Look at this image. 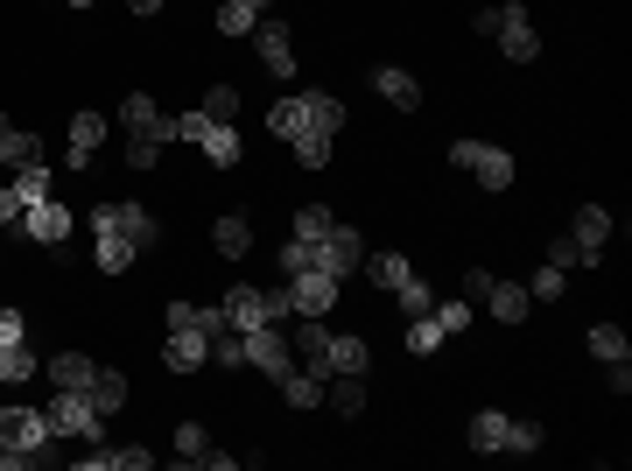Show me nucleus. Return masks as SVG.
<instances>
[{
    "label": "nucleus",
    "mask_w": 632,
    "mask_h": 471,
    "mask_svg": "<svg viewBox=\"0 0 632 471\" xmlns=\"http://www.w3.org/2000/svg\"><path fill=\"white\" fill-rule=\"evenodd\" d=\"M563 268H548V260H541V275H534V282H527V303H563Z\"/></svg>",
    "instance_id": "nucleus-39"
},
{
    "label": "nucleus",
    "mask_w": 632,
    "mask_h": 471,
    "mask_svg": "<svg viewBox=\"0 0 632 471\" xmlns=\"http://www.w3.org/2000/svg\"><path fill=\"white\" fill-rule=\"evenodd\" d=\"M541 444H548V430H541V422H514V430H506V458H534Z\"/></svg>",
    "instance_id": "nucleus-33"
},
{
    "label": "nucleus",
    "mask_w": 632,
    "mask_h": 471,
    "mask_svg": "<svg viewBox=\"0 0 632 471\" xmlns=\"http://www.w3.org/2000/svg\"><path fill=\"white\" fill-rule=\"evenodd\" d=\"M289 317V296L281 289H225V323L253 331V323H281Z\"/></svg>",
    "instance_id": "nucleus-8"
},
{
    "label": "nucleus",
    "mask_w": 632,
    "mask_h": 471,
    "mask_svg": "<svg viewBox=\"0 0 632 471\" xmlns=\"http://www.w3.org/2000/svg\"><path fill=\"white\" fill-rule=\"evenodd\" d=\"M591 352H597V359H632V338L619 331V323H597V331H591Z\"/></svg>",
    "instance_id": "nucleus-34"
},
{
    "label": "nucleus",
    "mask_w": 632,
    "mask_h": 471,
    "mask_svg": "<svg viewBox=\"0 0 632 471\" xmlns=\"http://www.w3.org/2000/svg\"><path fill=\"white\" fill-rule=\"evenodd\" d=\"M429 317L443 323V338H450V331H464V323H471V303H464V296H450V303H435Z\"/></svg>",
    "instance_id": "nucleus-44"
},
{
    "label": "nucleus",
    "mask_w": 632,
    "mask_h": 471,
    "mask_svg": "<svg viewBox=\"0 0 632 471\" xmlns=\"http://www.w3.org/2000/svg\"><path fill=\"white\" fill-rule=\"evenodd\" d=\"M85 394H92V408H99V416H119V408H127V373H119V366H99Z\"/></svg>",
    "instance_id": "nucleus-24"
},
{
    "label": "nucleus",
    "mask_w": 632,
    "mask_h": 471,
    "mask_svg": "<svg viewBox=\"0 0 632 471\" xmlns=\"http://www.w3.org/2000/svg\"><path fill=\"white\" fill-rule=\"evenodd\" d=\"M394 303H401L408 317H429V310H435V296H429V282H421V275H408V282L394 289Z\"/></svg>",
    "instance_id": "nucleus-37"
},
{
    "label": "nucleus",
    "mask_w": 632,
    "mask_h": 471,
    "mask_svg": "<svg viewBox=\"0 0 632 471\" xmlns=\"http://www.w3.org/2000/svg\"><path fill=\"white\" fill-rule=\"evenodd\" d=\"M92 260H99L105 275H119V268H127V260H134V246L119 240V232H99V254H92Z\"/></svg>",
    "instance_id": "nucleus-40"
},
{
    "label": "nucleus",
    "mask_w": 632,
    "mask_h": 471,
    "mask_svg": "<svg viewBox=\"0 0 632 471\" xmlns=\"http://www.w3.org/2000/svg\"><path fill=\"white\" fill-rule=\"evenodd\" d=\"M569 240L583 246V268H597V260H605V240H611V212H605V204H577Z\"/></svg>",
    "instance_id": "nucleus-15"
},
{
    "label": "nucleus",
    "mask_w": 632,
    "mask_h": 471,
    "mask_svg": "<svg viewBox=\"0 0 632 471\" xmlns=\"http://www.w3.org/2000/svg\"><path fill=\"white\" fill-rule=\"evenodd\" d=\"M366 366H372L366 338H344V331H330V373H366Z\"/></svg>",
    "instance_id": "nucleus-27"
},
{
    "label": "nucleus",
    "mask_w": 632,
    "mask_h": 471,
    "mask_svg": "<svg viewBox=\"0 0 632 471\" xmlns=\"http://www.w3.org/2000/svg\"><path fill=\"white\" fill-rule=\"evenodd\" d=\"M22 218V198H14V183H0V226H14Z\"/></svg>",
    "instance_id": "nucleus-49"
},
{
    "label": "nucleus",
    "mask_w": 632,
    "mask_h": 471,
    "mask_svg": "<svg viewBox=\"0 0 632 471\" xmlns=\"http://www.w3.org/2000/svg\"><path fill=\"white\" fill-rule=\"evenodd\" d=\"M92 373H99V359H92V352H56V359H50V387H92Z\"/></svg>",
    "instance_id": "nucleus-21"
},
{
    "label": "nucleus",
    "mask_w": 632,
    "mask_h": 471,
    "mask_svg": "<svg viewBox=\"0 0 632 471\" xmlns=\"http://www.w3.org/2000/svg\"><path fill=\"white\" fill-rule=\"evenodd\" d=\"M204 450H211L204 422H184V430H176V464H204Z\"/></svg>",
    "instance_id": "nucleus-35"
},
{
    "label": "nucleus",
    "mask_w": 632,
    "mask_h": 471,
    "mask_svg": "<svg viewBox=\"0 0 632 471\" xmlns=\"http://www.w3.org/2000/svg\"><path fill=\"white\" fill-rule=\"evenodd\" d=\"M169 141H190V149H204L211 162H239V149H247V141H239V127L232 120H211V113H184V120H169Z\"/></svg>",
    "instance_id": "nucleus-3"
},
{
    "label": "nucleus",
    "mask_w": 632,
    "mask_h": 471,
    "mask_svg": "<svg viewBox=\"0 0 632 471\" xmlns=\"http://www.w3.org/2000/svg\"><path fill=\"white\" fill-rule=\"evenodd\" d=\"M281 296H289V317H330V303H338V275H289L281 282Z\"/></svg>",
    "instance_id": "nucleus-11"
},
{
    "label": "nucleus",
    "mask_w": 632,
    "mask_h": 471,
    "mask_svg": "<svg viewBox=\"0 0 632 471\" xmlns=\"http://www.w3.org/2000/svg\"><path fill=\"white\" fill-rule=\"evenodd\" d=\"M211 246H218L225 260H239V254H247V246H253V226H247V218H239V212H225L218 226H211Z\"/></svg>",
    "instance_id": "nucleus-26"
},
{
    "label": "nucleus",
    "mask_w": 632,
    "mask_h": 471,
    "mask_svg": "<svg viewBox=\"0 0 632 471\" xmlns=\"http://www.w3.org/2000/svg\"><path fill=\"white\" fill-rule=\"evenodd\" d=\"M50 416V436H78V444H105V416L92 408V394L78 387H56V402L42 408Z\"/></svg>",
    "instance_id": "nucleus-4"
},
{
    "label": "nucleus",
    "mask_w": 632,
    "mask_h": 471,
    "mask_svg": "<svg viewBox=\"0 0 632 471\" xmlns=\"http://www.w3.org/2000/svg\"><path fill=\"white\" fill-rule=\"evenodd\" d=\"M275 387H281V402H289V408H316V402H324V380L303 373V366H295L289 380H275Z\"/></svg>",
    "instance_id": "nucleus-31"
},
{
    "label": "nucleus",
    "mask_w": 632,
    "mask_h": 471,
    "mask_svg": "<svg viewBox=\"0 0 632 471\" xmlns=\"http://www.w3.org/2000/svg\"><path fill=\"white\" fill-rule=\"evenodd\" d=\"M28 162H42V135H22V127H8V113H0V169H28Z\"/></svg>",
    "instance_id": "nucleus-20"
},
{
    "label": "nucleus",
    "mask_w": 632,
    "mask_h": 471,
    "mask_svg": "<svg viewBox=\"0 0 632 471\" xmlns=\"http://www.w3.org/2000/svg\"><path fill=\"white\" fill-rule=\"evenodd\" d=\"M267 127H275V141H303V135H324V141H338V127H344V106H338L330 92H289V99H275Z\"/></svg>",
    "instance_id": "nucleus-1"
},
{
    "label": "nucleus",
    "mask_w": 632,
    "mask_h": 471,
    "mask_svg": "<svg viewBox=\"0 0 632 471\" xmlns=\"http://www.w3.org/2000/svg\"><path fill=\"white\" fill-rule=\"evenodd\" d=\"M372 92H380L394 113H415L421 106V78H415V71H401V64H380V71H372Z\"/></svg>",
    "instance_id": "nucleus-18"
},
{
    "label": "nucleus",
    "mask_w": 632,
    "mask_h": 471,
    "mask_svg": "<svg viewBox=\"0 0 632 471\" xmlns=\"http://www.w3.org/2000/svg\"><path fill=\"white\" fill-rule=\"evenodd\" d=\"M105 149V113H71V149L64 169H92V155Z\"/></svg>",
    "instance_id": "nucleus-17"
},
{
    "label": "nucleus",
    "mask_w": 632,
    "mask_h": 471,
    "mask_svg": "<svg viewBox=\"0 0 632 471\" xmlns=\"http://www.w3.org/2000/svg\"><path fill=\"white\" fill-rule=\"evenodd\" d=\"M56 436H50V416L42 408H0V450H36V464L56 458Z\"/></svg>",
    "instance_id": "nucleus-5"
},
{
    "label": "nucleus",
    "mask_w": 632,
    "mask_h": 471,
    "mask_svg": "<svg viewBox=\"0 0 632 471\" xmlns=\"http://www.w3.org/2000/svg\"><path fill=\"white\" fill-rule=\"evenodd\" d=\"M435 345H443V323H435V317H408V352H415V359H429Z\"/></svg>",
    "instance_id": "nucleus-36"
},
{
    "label": "nucleus",
    "mask_w": 632,
    "mask_h": 471,
    "mask_svg": "<svg viewBox=\"0 0 632 471\" xmlns=\"http://www.w3.org/2000/svg\"><path fill=\"white\" fill-rule=\"evenodd\" d=\"M92 226L99 232H119V240H127L134 246V254H148V246H155L162 240V226H155V218H148V204H99V212H92Z\"/></svg>",
    "instance_id": "nucleus-6"
},
{
    "label": "nucleus",
    "mask_w": 632,
    "mask_h": 471,
    "mask_svg": "<svg viewBox=\"0 0 632 471\" xmlns=\"http://www.w3.org/2000/svg\"><path fill=\"white\" fill-rule=\"evenodd\" d=\"M14 198H22V204L50 198V169H42V162H28V169H14Z\"/></svg>",
    "instance_id": "nucleus-38"
},
{
    "label": "nucleus",
    "mask_w": 632,
    "mask_h": 471,
    "mask_svg": "<svg viewBox=\"0 0 632 471\" xmlns=\"http://www.w3.org/2000/svg\"><path fill=\"white\" fill-rule=\"evenodd\" d=\"M358 268H366V275H372V282H380V289H401V282H408V275H415V260H408V254H366V260H358Z\"/></svg>",
    "instance_id": "nucleus-29"
},
{
    "label": "nucleus",
    "mask_w": 632,
    "mask_h": 471,
    "mask_svg": "<svg viewBox=\"0 0 632 471\" xmlns=\"http://www.w3.org/2000/svg\"><path fill=\"white\" fill-rule=\"evenodd\" d=\"M506 430H514V416H500V408H478V416H471V450L500 458V450H506Z\"/></svg>",
    "instance_id": "nucleus-23"
},
{
    "label": "nucleus",
    "mask_w": 632,
    "mask_h": 471,
    "mask_svg": "<svg viewBox=\"0 0 632 471\" xmlns=\"http://www.w3.org/2000/svg\"><path fill=\"white\" fill-rule=\"evenodd\" d=\"M119 127H127V141H155V149H169V113H162L148 92L119 99Z\"/></svg>",
    "instance_id": "nucleus-12"
},
{
    "label": "nucleus",
    "mask_w": 632,
    "mask_h": 471,
    "mask_svg": "<svg viewBox=\"0 0 632 471\" xmlns=\"http://www.w3.org/2000/svg\"><path fill=\"white\" fill-rule=\"evenodd\" d=\"M450 162H457V169H471L485 190H506V183H514V155L492 149V141H471V135L450 141Z\"/></svg>",
    "instance_id": "nucleus-7"
},
{
    "label": "nucleus",
    "mask_w": 632,
    "mask_h": 471,
    "mask_svg": "<svg viewBox=\"0 0 632 471\" xmlns=\"http://www.w3.org/2000/svg\"><path fill=\"white\" fill-rule=\"evenodd\" d=\"M478 310H492L500 323H527V310H534V303H527V289H520V282H492Z\"/></svg>",
    "instance_id": "nucleus-22"
},
{
    "label": "nucleus",
    "mask_w": 632,
    "mask_h": 471,
    "mask_svg": "<svg viewBox=\"0 0 632 471\" xmlns=\"http://www.w3.org/2000/svg\"><path fill=\"white\" fill-rule=\"evenodd\" d=\"M289 149H295V162H303V169H324V162H330V141H324V135H303V141H289Z\"/></svg>",
    "instance_id": "nucleus-45"
},
{
    "label": "nucleus",
    "mask_w": 632,
    "mask_h": 471,
    "mask_svg": "<svg viewBox=\"0 0 632 471\" xmlns=\"http://www.w3.org/2000/svg\"><path fill=\"white\" fill-rule=\"evenodd\" d=\"M253 50H261V64L275 71V78H289V71H295V36H289V22H275V14L253 22Z\"/></svg>",
    "instance_id": "nucleus-14"
},
{
    "label": "nucleus",
    "mask_w": 632,
    "mask_h": 471,
    "mask_svg": "<svg viewBox=\"0 0 632 471\" xmlns=\"http://www.w3.org/2000/svg\"><path fill=\"white\" fill-rule=\"evenodd\" d=\"M247 366H261L267 380H289L295 373V345L281 338V323H253V331H247Z\"/></svg>",
    "instance_id": "nucleus-9"
},
{
    "label": "nucleus",
    "mask_w": 632,
    "mask_h": 471,
    "mask_svg": "<svg viewBox=\"0 0 632 471\" xmlns=\"http://www.w3.org/2000/svg\"><path fill=\"white\" fill-rule=\"evenodd\" d=\"M289 345H295V366H303V373L330 380V331H324V317H303L289 331Z\"/></svg>",
    "instance_id": "nucleus-16"
},
{
    "label": "nucleus",
    "mask_w": 632,
    "mask_h": 471,
    "mask_svg": "<svg viewBox=\"0 0 632 471\" xmlns=\"http://www.w3.org/2000/svg\"><path fill=\"white\" fill-rule=\"evenodd\" d=\"M162 359H169V373H198V366L211 359V338L198 331V323H184V331H169V352H162Z\"/></svg>",
    "instance_id": "nucleus-19"
},
{
    "label": "nucleus",
    "mask_w": 632,
    "mask_h": 471,
    "mask_svg": "<svg viewBox=\"0 0 632 471\" xmlns=\"http://www.w3.org/2000/svg\"><path fill=\"white\" fill-rule=\"evenodd\" d=\"M548 268H563V275H569V268H583V246L569 240V232H555V240H548Z\"/></svg>",
    "instance_id": "nucleus-43"
},
{
    "label": "nucleus",
    "mask_w": 632,
    "mask_h": 471,
    "mask_svg": "<svg viewBox=\"0 0 632 471\" xmlns=\"http://www.w3.org/2000/svg\"><path fill=\"white\" fill-rule=\"evenodd\" d=\"M127 8H134V14H162V0H127Z\"/></svg>",
    "instance_id": "nucleus-50"
},
{
    "label": "nucleus",
    "mask_w": 632,
    "mask_h": 471,
    "mask_svg": "<svg viewBox=\"0 0 632 471\" xmlns=\"http://www.w3.org/2000/svg\"><path fill=\"white\" fill-rule=\"evenodd\" d=\"M605 387L611 394H632V359H605Z\"/></svg>",
    "instance_id": "nucleus-48"
},
{
    "label": "nucleus",
    "mask_w": 632,
    "mask_h": 471,
    "mask_svg": "<svg viewBox=\"0 0 632 471\" xmlns=\"http://www.w3.org/2000/svg\"><path fill=\"white\" fill-rule=\"evenodd\" d=\"M198 113H211V120H232V113H239V92H232V85H211Z\"/></svg>",
    "instance_id": "nucleus-42"
},
{
    "label": "nucleus",
    "mask_w": 632,
    "mask_h": 471,
    "mask_svg": "<svg viewBox=\"0 0 632 471\" xmlns=\"http://www.w3.org/2000/svg\"><path fill=\"white\" fill-rule=\"evenodd\" d=\"M358 260H366V240H358V226H330L324 240H316V275H352Z\"/></svg>",
    "instance_id": "nucleus-13"
},
{
    "label": "nucleus",
    "mask_w": 632,
    "mask_h": 471,
    "mask_svg": "<svg viewBox=\"0 0 632 471\" xmlns=\"http://www.w3.org/2000/svg\"><path fill=\"white\" fill-rule=\"evenodd\" d=\"M8 232H22V240H36V246H64L71 212H64L56 198H36V204H22V218H14Z\"/></svg>",
    "instance_id": "nucleus-10"
},
{
    "label": "nucleus",
    "mask_w": 632,
    "mask_h": 471,
    "mask_svg": "<svg viewBox=\"0 0 632 471\" xmlns=\"http://www.w3.org/2000/svg\"><path fill=\"white\" fill-rule=\"evenodd\" d=\"M330 226H338V218H330L324 204H303V212H295V240H324Z\"/></svg>",
    "instance_id": "nucleus-41"
},
{
    "label": "nucleus",
    "mask_w": 632,
    "mask_h": 471,
    "mask_svg": "<svg viewBox=\"0 0 632 471\" xmlns=\"http://www.w3.org/2000/svg\"><path fill=\"white\" fill-rule=\"evenodd\" d=\"M261 14H267V0H225V8H218V36H253Z\"/></svg>",
    "instance_id": "nucleus-28"
},
{
    "label": "nucleus",
    "mask_w": 632,
    "mask_h": 471,
    "mask_svg": "<svg viewBox=\"0 0 632 471\" xmlns=\"http://www.w3.org/2000/svg\"><path fill=\"white\" fill-rule=\"evenodd\" d=\"M492 282H500V275H492V268H464V303H471V310H478Z\"/></svg>",
    "instance_id": "nucleus-46"
},
{
    "label": "nucleus",
    "mask_w": 632,
    "mask_h": 471,
    "mask_svg": "<svg viewBox=\"0 0 632 471\" xmlns=\"http://www.w3.org/2000/svg\"><path fill=\"white\" fill-rule=\"evenodd\" d=\"M211 366H225V373H232V366H247V331H239V323H225V331L211 338Z\"/></svg>",
    "instance_id": "nucleus-32"
},
{
    "label": "nucleus",
    "mask_w": 632,
    "mask_h": 471,
    "mask_svg": "<svg viewBox=\"0 0 632 471\" xmlns=\"http://www.w3.org/2000/svg\"><path fill=\"white\" fill-rule=\"evenodd\" d=\"M85 471H148V464H155V450H85V458H78Z\"/></svg>",
    "instance_id": "nucleus-30"
},
{
    "label": "nucleus",
    "mask_w": 632,
    "mask_h": 471,
    "mask_svg": "<svg viewBox=\"0 0 632 471\" xmlns=\"http://www.w3.org/2000/svg\"><path fill=\"white\" fill-rule=\"evenodd\" d=\"M42 373V359H36V345H0V380H8V387H22V380H36Z\"/></svg>",
    "instance_id": "nucleus-25"
},
{
    "label": "nucleus",
    "mask_w": 632,
    "mask_h": 471,
    "mask_svg": "<svg viewBox=\"0 0 632 471\" xmlns=\"http://www.w3.org/2000/svg\"><path fill=\"white\" fill-rule=\"evenodd\" d=\"M22 338H28V317L14 303H0V345H22Z\"/></svg>",
    "instance_id": "nucleus-47"
},
{
    "label": "nucleus",
    "mask_w": 632,
    "mask_h": 471,
    "mask_svg": "<svg viewBox=\"0 0 632 471\" xmlns=\"http://www.w3.org/2000/svg\"><path fill=\"white\" fill-rule=\"evenodd\" d=\"M478 36H492L506 50V64H534L541 56V36H534V14L520 8V0H506V8H478Z\"/></svg>",
    "instance_id": "nucleus-2"
}]
</instances>
